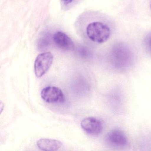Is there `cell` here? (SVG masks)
<instances>
[{
    "label": "cell",
    "instance_id": "obj_1",
    "mask_svg": "<svg viewBox=\"0 0 151 151\" xmlns=\"http://www.w3.org/2000/svg\"><path fill=\"white\" fill-rule=\"evenodd\" d=\"M86 34L91 40L95 43H104L109 38L110 30L105 24L100 22H93L86 27Z\"/></svg>",
    "mask_w": 151,
    "mask_h": 151
},
{
    "label": "cell",
    "instance_id": "obj_2",
    "mask_svg": "<svg viewBox=\"0 0 151 151\" xmlns=\"http://www.w3.org/2000/svg\"><path fill=\"white\" fill-rule=\"evenodd\" d=\"M111 60L112 64L115 68L119 70H125L132 64V55L126 47L123 46L116 47L112 52Z\"/></svg>",
    "mask_w": 151,
    "mask_h": 151
},
{
    "label": "cell",
    "instance_id": "obj_3",
    "mask_svg": "<svg viewBox=\"0 0 151 151\" xmlns=\"http://www.w3.org/2000/svg\"><path fill=\"white\" fill-rule=\"evenodd\" d=\"M53 56L50 52L42 53L37 56L34 63L35 75L38 78L43 76L52 63Z\"/></svg>",
    "mask_w": 151,
    "mask_h": 151
},
{
    "label": "cell",
    "instance_id": "obj_4",
    "mask_svg": "<svg viewBox=\"0 0 151 151\" xmlns=\"http://www.w3.org/2000/svg\"><path fill=\"white\" fill-rule=\"evenodd\" d=\"M41 96L47 103H63L65 101V96L62 91L55 86H49L44 88L41 91Z\"/></svg>",
    "mask_w": 151,
    "mask_h": 151
},
{
    "label": "cell",
    "instance_id": "obj_5",
    "mask_svg": "<svg viewBox=\"0 0 151 151\" xmlns=\"http://www.w3.org/2000/svg\"><path fill=\"white\" fill-rule=\"evenodd\" d=\"M81 127L88 134L97 136L102 132L103 124L100 120L93 117L85 118L81 122Z\"/></svg>",
    "mask_w": 151,
    "mask_h": 151
},
{
    "label": "cell",
    "instance_id": "obj_6",
    "mask_svg": "<svg viewBox=\"0 0 151 151\" xmlns=\"http://www.w3.org/2000/svg\"><path fill=\"white\" fill-rule=\"evenodd\" d=\"M106 141L109 145L115 147H124L128 144V139L125 133L121 130H111L107 134Z\"/></svg>",
    "mask_w": 151,
    "mask_h": 151
},
{
    "label": "cell",
    "instance_id": "obj_7",
    "mask_svg": "<svg viewBox=\"0 0 151 151\" xmlns=\"http://www.w3.org/2000/svg\"><path fill=\"white\" fill-rule=\"evenodd\" d=\"M53 40L55 45L61 49L72 50L74 48L73 41L69 37L62 32H58L54 34Z\"/></svg>",
    "mask_w": 151,
    "mask_h": 151
},
{
    "label": "cell",
    "instance_id": "obj_8",
    "mask_svg": "<svg viewBox=\"0 0 151 151\" xmlns=\"http://www.w3.org/2000/svg\"><path fill=\"white\" fill-rule=\"evenodd\" d=\"M63 143L59 140L50 139H41L37 142V146L43 151H57L62 146Z\"/></svg>",
    "mask_w": 151,
    "mask_h": 151
},
{
    "label": "cell",
    "instance_id": "obj_9",
    "mask_svg": "<svg viewBox=\"0 0 151 151\" xmlns=\"http://www.w3.org/2000/svg\"><path fill=\"white\" fill-rule=\"evenodd\" d=\"M145 44L147 50L151 53V33L148 34L146 37Z\"/></svg>",
    "mask_w": 151,
    "mask_h": 151
},
{
    "label": "cell",
    "instance_id": "obj_10",
    "mask_svg": "<svg viewBox=\"0 0 151 151\" xmlns=\"http://www.w3.org/2000/svg\"><path fill=\"white\" fill-rule=\"evenodd\" d=\"M65 4H69L71 3L74 0H62Z\"/></svg>",
    "mask_w": 151,
    "mask_h": 151
},
{
    "label": "cell",
    "instance_id": "obj_11",
    "mask_svg": "<svg viewBox=\"0 0 151 151\" xmlns=\"http://www.w3.org/2000/svg\"></svg>",
    "mask_w": 151,
    "mask_h": 151
}]
</instances>
